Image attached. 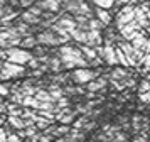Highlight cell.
Returning a JSON list of instances; mask_svg holds the SVG:
<instances>
[{
	"instance_id": "cell-13",
	"label": "cell",
	"mask_w": 150,
	"mask_h": 142,
	"mask_svg": "<svg viewBox=\"0 0 150 142\" xmlns=\"http://www.w3.org/2000/svg\"><path fill=\"white\" fill-rule=\"evenodd\" d=\"M79 46V49H81V53L84 54V58L86 59H95V58H98V53H96V47L93 46H88V44H78Z\"/></svg>"
},
{
	"instance_id": "cell-10",
	"label": "cell",
	"mask_w": 150,
	"mask_h": 142,
	"mask_svg": "<svg viewBox=\"0 0 150 142\" xmlns=\"http://www.w3.org/2000/svg\"><path fill=\"white\" fill-rule=\"evenodd\" d=\"M39 46V41H37V36L35 34H30V36H25V37H22V42H21V47L24 49H29V51H32L34 47Z\"/></svg>"
},
{
	"instance_id": "cell-5",
	"label": "cell",
	"mask_w": 150,
	"mask_h": 142,
	"mask_svg": "<svg viewBox=\"0 0 150 142\" xmlns=\"http://www.w3.org/2000/svg\"><path fill=\"white\" fill-rule=\"evenodd\" d=\"M78 118V112L73 110L71 107L68 108H61L57 113H56V120L59 123H64V125H69V123H74V120Z\"/></svg>"
},
{
	"instance_id": "cell-3",
	"label": "cell",
	"mask_w": 150,
	"mask_h": 142,
	"mask_svg": "<svg viewBox=\"0 0 150 142\" xmlns=\"http://www.w3.org/2000/svg\"><path fill=\"white\" fill-rule=\"evenodd\" d=\"M29 68L22 66V64H15L10 61H2V68H0V74H2V81H10L15 78H22L27 76Z\"/></svg>"
},
{
	"instance_id": "cell-17",
	"label": "cell",
	"mask_w": 150,
	"mask_h": 142,
	"mask_svg": "<svg viewBox=\"0 0 150 142\" xmlns=\"http://www.w3.org/2000/svg\"><path fill=\"white\" fill-rule=\"evenodd\" d=\"M52 123H54V120H49V118L42 117V115H39V117H37V120H35V125L39 127V130H46V128L51 127Z\"/></svg>"
},
{
	"instance_id": "cell-20",
	"label": "cell",
	"mask_w": 150,
	"mask_h": 142,
	"mask_svg": "<svg viewBox=\"0 0 150 142\" xmlns=\"http://www.w3.org/2000/svg\"><path fill=\"white\" fill-rule=\"evenodd\" d=\"M81 2H86V0H81Z\"/></svg>"
},
{
	"instance_id": "cell-19",
	"label": "cell",
	"mask_w": 150,
	"mask_h": 142,
	"mask_svg": "<svg viewBox=\"0 0 150 142\" xmlns=\"http://www.w3.org/2000/svg\"><path fill=\"white\" fill-rule=\"evenodd\" d=\"M35 4V0H21V9L25 10V9H30V7Z\"/></svg>"
},
{
	"instance_id": "cell-2",
	"label": "cell",
	"mask_w": 150,
	"mask_h": 142,
	"mask_svg": "<svg viewBox=\"0 0 150 142\" xmlns=\"http://www.w3.org/2000/svg\"><path fill=\"white\" fill-rule=\"evenodd\" d=\"M0 58H2V61H10V63H15V64L27 66L30 59L34 58V53L19 46V47H10V49H2Z\"/></svg>"
},
{
	"instance_id": "cell-18",
	"label": "cell",
	"mask_w": 150,
	"mask_h": 142,
	"mask_svg": "<svg viewBox=\"0 0 150 142\" xmlns=\"http://www.w3.org/2000/svg\"><path fill=\"white\" fill-rule=\"evenodd\" d=\"M138 100L143 105H150V91H145V93H138Z\"/></svg>"
},
{
	"instance_id": "cell-15",
	"label": "cell",
	"mask_w": 150,
	"mask_h": 142,
	"mask_svg": "<svg viewBox=\"0 0 150 142\" xmlns=\"http://www.w3.org/2000/svg\"><path fill=\"white\" fill-rule=\"evenodd\" d=\"M89 2H91L95 7H101V9H108V10H111V9L115 7L116 0H89Z\"/></svg>"
},
{
	"instance_id": "cell-1",
	"label": "cell",
	"mask_w": 150,
	"mask_h": 142,
	"mask_svg": "<svg viewBox=\"0 0 150 142\" xmlns=\"http://www.w3.org/2000/svg\"><path fill=\"white\" fill-rule=\"evenodd\" d=\"M59 56H61L62 66L64 69H76V68H89L88 66V59L84 58V54L81 53L79 46L76 44L74 41L64 44L59 47Z\"/></svg>"
},
{
	"instance_id": "cell-12",
	"label": "cell",
	"mask_w": 150,
	"mask_h": 142,
	"mask_svg": "<svg viewBox=\"0 0 150 142\" xmlns=\"http://www.w3.org/2000/svg\"><path fill=\"white\" fill-rule=\"evenodd\" d=\"M8 123L14 130H22L27 127V120L24 117H8Z\"/></svg>"
},
{
	"instance_id": "cell-21",
	"label": "cell",
	"mask_w": 150,
	"mask_h": 142,
	"mask_svg": "<svg viewBox=\"0 0 150 142\" xmlns=\"http://www.w3.org/2000/svg\"><path fill=\"white\" fill-rule=\"evenodd\" d=\"M5 2H8V0H5Z\"/></svg>"
},
{
	"instance_id": "cell-23",
	"label": "cell",
	"mask_w": 150,
	"mask_h": 142,
	"mask_svg": "<svg viewBox=\"0 0 150 142\" xmlns=\"http://www.w3.org/2000/svg\"><path fill=\"white\" fill-rule=\"evenodd\" d=\"M149 2H150V0H149Z\"/></svg>"
},
{
	"instance_id": "cell-9",
	"label": "cell",
	"mask_w": 150,
	"mask_h": 142,
	"mask_svg": "<svg viewBox=\"0 0 150 142\" xmlns=\"http://www.w3.org/2000/svg\"><path fill=\"white\" fill-rule=\"evenodd\" d=\"M21 19L24 20V22H27L29 26H41L42 22V17H39V15H34V14L30 12V10H22L21 14Z\"/></svg>"
},
{
	"instance_id": "cell-4",
	"label": "cell",
	"mask_w": 150,
	"mask_h": 142,
	"mask_svg": "<svg viewBox=\"0 0 150 142\" xmlns=\"http://www.w3.org/2000/svg\"><path fill=\"white\" fill-rule=\"evenodd\" d=\"M71 76H73V83H74V85H83V86H86L88 83L96 80L100 74H98V71L93 69V68H76V69L71 71Z\"/></svg>"
},
{
	"instance_id": "cell-6",
	"label": "cell",
	"mask_w": 150,
	"mask_h": 142,
	"mask_svg": "<svg viewBox=\"0 0 150 142\" xmlns=\"http://www.w3.org/2000/svg\"><path fill=\"white\" fill-rule=\"evenodd\" d=\"M105 63L106 66H120V61H118V54H116V46L115 44H105Z\"/></svg>"
},
{
	"instance_id": "cell-8",
	"label": "cell",
	"mask_w": 150,
	"mask_h": 142,
	"mask_svg": "<svg viewBox=\"0 0 150 142\" xmlns=\"http://www.w3.org/2000/svg\"><path fill=\"white\" fill-rule=\"evenodd\" d=\"M108 83H110V80L106 76H98L96 80H93L91 83L86 85V90L88 91H93V93H98V91H103L105 88L108 86Z\"/></svg>"
},
{
	"instance_id": "cell-14",
	"label": "cell",
	"mask_w": 150,
	"mask_h": 142,
	"mask_svg": "<svg viewBox=\"0 0 150 142\" xmlns=\"http://www.w3.org/2000/svg\"><path fill=\"white\" fill-rule=\"evenodd\" d=\"M71 132V128L69 125H64V123H57L54 128V137L56 139H59V137H66V135Z\"/></svg>"
},
{
	"instance_id": "cell-22",
	"label": "cell",
	"mask_w": 150,
	"mask_h": 142,
	"mask_svg": "<svg viewBox=\"0 0 150 142\" xmlns=\"http://www.w3.org/2000/svg\"><path fill=\"white\" fill-rule=\"evenodd\" d=\"M125 142H127V141H125Z\"/></svg>"
},
{
	"instance_id": "cell-16",
	"label": "cell",
	"mask_w": 150,
	"mask_h": 142,
	"mask_svg": "<svg viewBox=\"0 0 150 142\" xmlns=\"http://www.w3.org/2000/svg\"><path fill=\"white\" fill-rule=\"evenodd\" d=\"M105 29H106V24L101 22L98 17L89 19V31H105Z\"/></svg>"
},
{
	"instance_id": "cell-7",
	"label": "cell",
	"mask_w": 150,
	"mask_h": 142,
	"mask_svg": "<svg viewBox=\"0 0 150 142\" xmlns=\"http://www.w3.org/2000/svg\"><path fill=\"white\" fill-rule=\"evenodd\" d=\"M35 4L41 7L44 12L59 14L62 10V2H61V0H37Z\"/></svg>"
},
{
	"instance_id": "cell-11",
	"label": "cell",
	"mask_w": 150,
	"mask_h": 142,
	"mask_svg": "<svg viewBox=\"0 0 150 142\" xmlns=\"http://www.w3.org/2000/svg\"><path fill=\"white\" fill-rule=\"evenodd\" d=\"M71 37L76 44H88V31H83V29H74L71 32Z\"/></svg>"
}]
</instances>
